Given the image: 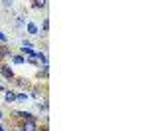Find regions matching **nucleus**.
Returning a JSON list of instances; mask_svg holds the SVG:
<instances>
[{"instance_id":"obj_1","label":"nucleus","mask_w":148,"mask_h":131,"mask_svg":"<svg viewBox=\"0 0 148 131\" xmlns=\"http://www.w3.org/2000/svg\"><path fill=\"white\" fill-rule=\"evenodd\" d=\"M0 76L6 80V82H12L16 76H14V70L10 68V64H6V62H0Z\"/></svg>"},{"instance_id":"obj_2","label":"nucleus","mask_w":148,"mask_h":131,"mask_svg":"<svg viewBox=\"0 0 148 131\" xmlns=\"http://www.w3.org/2000/svg\"><path fill=\"white\" fill-rule=\"evenodd\" d=\"M40 125H38V119L36 117H30V119H24L20 123V131H38Z\"/></svg>"},{"instance_id":"obj_3","label":"nucleus","mask_w":148,"mask_h":131,"mask_svg":"<svg viewBox=\"0 0 148 131\" xmlns=\"http://www.w3.org/2000/svg\"><path fill=\"white\" fill-rule=\"evenodd\" d=\"M24 32L30 36H40V28H38V24L32 22V20H28V24H26V28H24Z\"/></svg>"},{"instance_id":"obj_4","label":"nucleus","mask_w":148,"mask_h":131,"mask_svg":"<svg viewBox=\"0 0 148 131\" xmlns=\"http://www.w3.org/2000/svg\"><path fill=\"white\" fill-rule=\"evenodd\" d=\"M12 82L16 83V85H18V87H26V89H28V87H30V85H32V83H30V80H28V78H14V80H12Z\"/></svg>"},{"instance_id":"obj_5","label":"nucleus","mask_w":148,"mask_h":131,"mask_svg":"<svg viewBox=\"0 0 148 131\" xmlns=\"http://www.w3.org/2000/svg\"><path fill=\"white\" fill-rule=\"evenodd\" d=\"M4 101H6V103H14V101H16V91H12V89L6 87V89H4Z\"/></svg>"},{"instance_id":"obj_6","label":"nucleus","mask_w":148,"mask_h":131,"mask_svg":"<svg viewBox=\"0 0 148 131\" xmlns=\"http://www.w3.org/2000/svg\"><path fill=\"white\" fill-rule=\"evenodd\" d=\"M10 56H12V48L6 46V44H2V46H0V60L10 58Z\"/></svg>"},{"instance_id":"obj_7","label":"nucleus","mask_w":148,"mask_h":131,"mask_svg":"<svg viewBox=\"0 0 148 131\" xmlns=\"http://www.w3.org/2000/svg\"><path fill=\"white\" fill-rule=\"evenodd\" d=\"M12 115H14V117H18V119H30V117H34V115H32V113H30V111H22V109H20V111H12Z\"/></svg>"},{"instance_id":"obj_8","label":"nucleus","mask_w":148,"mask_h":131,"mask_svg":"<svg viewBox=\"0 0 148 131\" xmlns=\"http://www.w3.org/2000/svg\"><path fill=\"white\" fill-rule=\"evenodd\" d=\"M12 64H18V66H22V64H26V58H24L22 54H12L10 56Z\"/></svg>"},{"instance_id":"obj_9","label":"nucleus","mask_w":148,"mask_h":131,"mask_svg":"<svg viewBox=\"0 0 148 131\" xmlns=\"http://www.w3.org/2000/svg\"><path fill=\"white\" fill-rule=\"evenodd\" d=\"M32 2H34L32 6H34L36 10H46L47 8V0H32Z\"/></svg>"},{"instance_id":"obj_10","label":"nucleus","mask_w":148,"mask_h":131,"mask_svg":"<svg viewBox=\"0 0 148 131\" xmlns=\"http://www.w3.org/2000/svg\"><path fill=\"white\" fill-rule=\"evenodd\" d=\"M30 99V94L28 91H20V94H16V101H20V103H26Z\"/></svg>"},{"instance_id":"obj_11","label":"nucleus","mask_w":148,"mask_h":131,"mask_svg":"<svg viewBox=\"0 0 148 131\" xmlns=\"http://www.w3.org/2000/svg\"><path fill=\"white\" fill-rule=\"evenodd\" d=\"M24 58H26V64H32V66H38V64H40L36 56H24Z\"/></svg>"},{"instance_id":"obj_12","label":"nucleus","mask_w":148,"mask_h":131,"mask_svg":"<svg viewBox=\"0 0 148 131\" xmlns=\"http://www.w3.org/2000/svg\"><path fill=\"white\" fill-rule=\"evenodd\" d=\"M42 30H44V34L49 32V20L47 18H44V22H42Z\"/></svg>"},{"instance_id":"obj_13","label":"nucleus","mask_w":148,"mask_h":131,"mask_svg":"<svg viewBox=\"0 0 148 131\" xmlns=\"http://www.w3.org/2000/svg\"><path fill=\"white\" fill-rule=\"evenodd\" d=\"M0 44H8V36H6V32H2V30H0Z\"/></svg>"},{"instance_id":"obj_14","label":"nucleus","mask_w":148,"mask_h":131,"mask_svg":"<svg viewBox=\"0 0 148 131\" xmlns=\"http://www.w3.org/2000/svg\"><path fill=\"white\" fill-rule=\"evenodd\" d=\"M0 2H2L4 6H8V8H10V6H14V2H16V0H0Z\"/></svg>"},{"instance_id":"obj_15","label":"nucleus","mask_w":148,"mask_h":131,"mask_svg":"<svg viewBox=\"0 0 148 131\" xmlns=\"http://www.w3.org/2000/svg\"><path fill=\"white\" fill-rule=\"evenodd\" d=\"M38 131H49V127H47V123H46V125H44V127H40V129H38Z\"/></svg>"},{"instance_id":"obj_16","label":"nucleus","mask_w":148,"mask_h":131,"mask_svg":"<svg viewBox=\"0 0 148 131\" xmlns=\"http://www.w3.org/2000/svg\"><path fill=\"white\" fill-rule=\"evenodd\" d=\"M8 131H20V127H10Z\"/></svg>"},{"instance_id":"obj_17","label":"nucleus","mask_w":148,"mask_h":131,"mask_svg":"<svg viewBox=\"0 0 148 131\" xmlns=\"http://www.w3.org/2000/svg\"><path fill=\"white\" fill-rule=\"evenodd\" d=\"M0 131H8V129H6V127H4V125H2V123H0Z\"/></svg>"},{"instance_id":"obj_18","label":"nucleus","mask_w":148,"mask_h":131,"mask_svg":"<svg viewBox=\"0 0 148 131\" xmlns=\"http://www.w3.org/2000/svg\"><path fill=\"white\" fill-rule=\"evenodd\" d=\"M2 119H4V113H2V109H0V121H2Z\"/></svg>"},{"instance_id":"obj_19","label":"nucleus","mask_w":148,"mask_h":131,"mask_svg":"<svg viewBox=\"0 0 148 131\" xmlns=\"http://www.w3.org/2000/svg\"><path fill=\"white\" fill-rule=\"evenodd\" d=\"M0 62H2V60H0Z\"/></svg>"}]
</instances>
